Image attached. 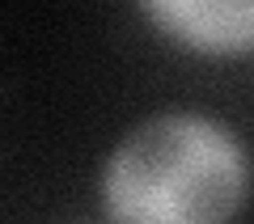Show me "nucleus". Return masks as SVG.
Instances as JSON below:
<instances>
[{"label": "nucleus", "mask_w": 254, "mask_h": 224, "mask_svg": "<svg viewBox=\"0 0 254 224\" xmlns=\"http://www.w3.org/2000/svg\"><path fill=\"white\" fill-rule=\"evenodd\" d=\"M250 190V157L225 123L157 114L119 144L102 173L115 224H229Z\"/></svg>", "instance_id": "1"}, {"label": "nucleus", "mask_w": 254, "mask_h": 224, "mask_svg": "<svg viewBox=\"0 0 254 224\" xmlns=\"http://www.w3.org/2000/svg\"><path fill=\"white\" fill-rule=\"evenodd\" d=\"M148 17L170 38L212 55L254 51V4H220V0H161L148 4Z\"/></svg>", "instance_id": "2"}]
</instances>
